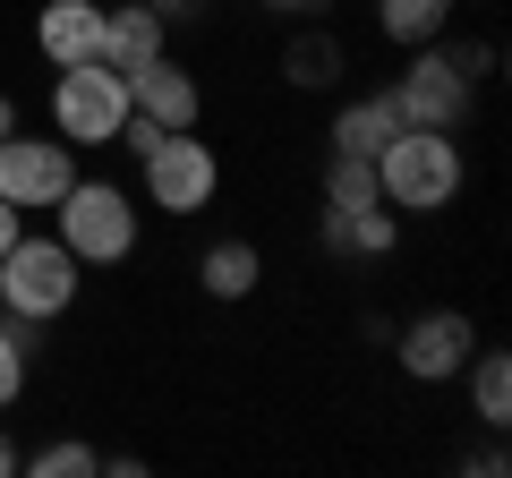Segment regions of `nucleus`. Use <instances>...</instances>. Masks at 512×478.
Returning <instances> with one entry per match:
<instances>
[{"label": "nucleus", "mask_w": 512, "mask_h": 478, "mask_svg": "<svg viewBox=\"0 0 512 478\" xmlns=\"http://www.w3.org/2000/svg\"><path fill=\"white\" fill-rule=\"evenodd\" d=\"M470 180V154H461V129H393L376 146V197L393 214H444Z\"/></svg>", "instance_id": "f257e3e1"}, {"label": "nucleus", "mask_w": 512, "mask_h": 478, "mask_svg": "<svg viewBox=\"0 0 512 478\" xmlns=\"http://www.w3.org/2000/svg\"><path fill=\"white\" fill-rule=\"evenodd\" d=\"M52 239L86 265V274L94 265H128L137 239H146V214H137V197H128L120 180H86V171H77L69 197L52 205Z\"/></svg>", "instance_id": "f03ea898"}, {"label": "nucleus", "mask_w": 512, "mask_h": 478, "mask_svg": "<svg viewBox=\"0 0 512 478\" xmlns=\"http://www.w3.org/2000/svg\"><path fill=\"white\" fill-rule=\"evenodd\" d=\"M77 291H86V265L60 248L52 231H18L9 239V257H0V308H9V325H52V316L77 308Z\"/></svg>", "instance_id": "7ed1b4c3"}, {"label": "nucleus", "mask_w": 512, "mask_h": 478, "mask_svg": "<svg viewBox=\"0 0 512 478\" xmlns=\"http://www.w3.org/2000/svg\"><path fill=\"white\" fill-rule=\"evenodd\" d=\"M128 120V77L111 60H77V69L52 77V137L69 146H111Z\"/></svg>", "instance_id": "20e7f679"}, {"label": "nucleus", "mask_w": 512, "mask_h": 478, "mask_svg": "<svg viewBox=\"0 0 512 478\" xmlns=\"http://www.w3.org/2000/svg\"><path fill=\"white\" fill-rule=\"evenodd\" d=\"M478 103V77L461 69L444 43H419L410 69L393 77V111H402V129H461Z\"/></svg>", "instance_id": "39448f33"}, {"label": "nucleus", "mask_w": 512, "mask_h": 478, "mask_svg": "<svg viewBox=\"0 0 512 478\" xmlns=\"http://www.w3.org/2000/svg\"><path fill=\"white\" fill-rule=\"evenodd\" d=\"M137 171H146V205L154 214H205V205L222 197V154L205 146L197 129H171L154 154H137Z\"/></svg>", "instance_id": "423d86ee"}, {"label": "nucleus", "mask_w": 512, "mask_h": 478, "mask_svg": "<svg viewBox=\"0 0 512 478\" xmlns=\"http://www.w3.org/2000/svg\"><path fill=\"white\" fill-rule=\"evenodd\" d=\"M69 180H77L69 137H26V129L0 137V197L18 205V214H52V205L69 197Z\"/></svg>", "instance_id": "0eeeda50"}, {"label": "nucleus", "mask_w": 512, "mask_h": 478, "mask_svg": "<svg viewBox=\"0 0 512 478\" xmlns=\"http://www.w3.org/2000/svg\"><path fill=\"white\" fill-rule=\"evenodd\" d=\"M470 350H478V325L461 308H419L393 333V368H402L410 385H453V376L470 368Z\"/></svg>", "instance_id": "6e6552de"}, {"label": "nucleus", "mask_w": 512, "mask_h": 478, "mask_svg": "<svg viewBox=\"0 0 512 478\" xmlns=\"http://www.w3.org/2000/svg\"><path fill=\"white\" fill-rule=\"evenodd\" d=\"M35 52L52 69H77V60L103 52V0H43L35 9Z\"/></svg>", "instance_id": "1a4fd4ad"}, {"label": "nucleus", "mask_w": 512, "mask_h": 478, "mask_svg": "<svg viewBox=\"0 0 512 478\" xmlns=\"http://www.w3.org/2000/svg\"><path fill=\"white\" fill-rule=\"evenodd\" d=\"M128 103L146 111V120H163V129H197V120H205V86H197V77H188L171 52L146 60V69L128 77Z\"/></svg>", "instance_id": "9d476101"}, {"label": "nucleus", "mask_w": 512, "mask_h": 478, "mask_svg": "<svg viewBox=\"0 0 512 478\" xmlns=\"http://www.w3.org/2000/svg\"><path fill=\"white\" fill-rule=\"evenodd\" d=\"M163 43H171V26L154 18L146 0H120V9H103V52L94 60H111L120 77H137L146 60H163Z\"/></svg>", "instance_id": "9b49d317"}, {"label": "nucleus", "mask_w": 512, "mask_h": 478, "mask_svg": "<svg viewBox=\"0 0 512 478\" xmlns=\"http://www.w3.org/2000/svg\"><path fill=\"white\" fill-rule=\"evenodd\" d=\"M316 239H325V257H393V248H402V214H393V205H359V214H333V205H325Z\"/></svg>", "instance_id": "f8f14e48"}, {"label": "nucleus", "mask_w": 512, "mask_h": 478, "mask_svg": "<svg viewBox=\"0 0 512 478\" xmlns=\"http://www.w3.org/2000/svg\"><path fill=\"white\" fill-rule=\"evenodd\" d=\"M256 282H265L256 239H214V248L197 257V291H205V299H222V308H231V299H256Z\"/></svg>", "instance_id": "ddd939ff"}, {"label": "nucleus", "mask_w": 512, "mask_h": 478, "mask_svg": "<svg viewBox=\"0 0 512 478\" xmlns=\"http://www.w3.org/2000/svg\"><path fill=\"white\" fill-rule=\"evenodd\" d=\"M282 77H291L299 94H316V86H342V77H350L342 35H333V26H299V35L282 43Z\"/></svg>", "instance_id": "4468645a"}, {"label": "nucleus", "mask_w": 512, "mask_h": 478, "mask_svg": "<svg viewBox=\"0 0 512 478\" xmlns=\"http://www.w3.org/2000/svg\"><path fill=\"white\" fill-rule=\"evenodd\" d=\"M393 129H402V111H393V86H384V94H350V103L333 111V137H325V146H333V154H376Z\"/></svg>", "instance_id": "2eb2a0df"}, {"label": "nucleus", "mask_w": 512, "mask_h": 478, "mask_svg": "<svg viewBox=\"0 0 512 478\" xmlns=\"http://www.w3.org/2000/svg\"><path fill=\"white\" fill-rule=\"evenodd\" d=\"M376 26H384V43L419 52V43H444V26H453V0H376Z\"/></svg>", "instance_id": "dca6fc26"}, {"label": "nucleus", "mask_w": 512, "mask_h": 478, "mask_svg": "<svg viewBox=\"0 0 512 478\" xmlns=\"http://www.w3.org/2000/svg\"><path fill=\"white\" fill-rule=\"evenodd\" d=\"M470 410H478V427H512V359L504 350H470Z\"/></svg>", "instance_id": "f3484780"}, {"label": "nucleus", "mask_w": 512, "mask_h": 478, "mask_svg": "<svg viewBox=\"0 0 512 478\" xmlns=\"http://www.w3.org/2000/svg\"><path fill=\"white\" fill-rule=\"evenodd\" d=\"M325 205H333V214L384 205V197H376V154H333V163H325Z\"/></svg>", "instance_id": "a211bd4d"}, {"label": "nucleus", "mask_w": 512, "mask_h": 478, "mask_svg": "<svg viewBox=\"0 0 512 478\" xmlns=\"http://www.w3.org/2000/svg\"><path fill=\"white\" fill-rule=\"evenodd\" d=\"M18 470H35V478H94L103 453L77 444V436H52V444H35V453H18Z\"/></svg>", "instance_id": "6ab92c4d"}, {"label": "nucleus", "mask_w": 512, "mask_h": 478, "mask_svg": "<svg viewBox=\"0 0 512 478\" xmlns=\"http://www.w3.org/2000/svg\"><path fill=\"white\" fill-rule=\"evenodd\" d=\"M26 376H35L26 325H0V410H18V402H26Z\"/></svg>", "instance_id": "aec40b11"}, {"label": "nucleus", "mask_w": 512, "mask_h": 478, "mask_svg": "<svg viewBox=\"0 0 512 478\" xmlns=\"http://www.w3.org/2000/svg\"><path fill=\"white\" fill-rule=\"evenodd\" d=\"M146 9H154V18H163V26H197L205 9H214V0H146Z\"/></svg>", "instance_id": "412c9836"}, {"label": "nucleus", "mask_w": 512, "mask_h": 478, "mask_svg": "<svg viewBox=\"0 0 512 478\" xmlns=\"http://www.w3.org/2000/svg\"><path fill=\"white\" fill-rule=\"evenodd\" d=\"M265 9H282V18H325L333 0H265Z\"/></svg>", "instance_id": "4be33fe9"}, {"label": "nucleus", "mask_w": 512, "mask_h": 478, "mask_svg": "<svg viewBox=\"0 0 512 478\" xmlns=\"http://www.w3.org/2000/svg\"><path fill=\"white\" fill-rule=\"evenodd\" d=\"M18 231H26V214H18L9 197H0V257H9V239H18Z\"/></svg>", "instance_id": "5701e85b"}, {"label": "nucleus", "mask_w": 512, "mask_h": 478, "mask_svg": "<svg viewBox=\"0 0 512 478\" xmlns=\"http://www.w3.org/2000/svg\"><path fill=\"white\" fill-rule=\"evenodd\" d=\"M0 478H18V444L9 436H0Z\"/></svg>", "instance_id": "b1692460"}, {"label": "nucleus", "mask_w": 512, "mask_h": 478, "mask_svg": "<svg viewBox=\"0 0 512 478\" xmlns=\"http://www.w3.org/2000/svg\"><path fill=\"white\" fill-rule=\"evenodd\" d=\"M9 129H18V103H9V94H0V137H9Z\"/></svg>", "instance_id": "393cba45"}, {"label": "nucleus", "mask_w": 512, "mask_h": 478, "mask_svg": "<svg viewBox=\"0 0 512 478\" xmlns=\"http://www.w3.org/2000/svg\"><path fill=\"white\" fill-rule=\"evenodd\" d=\"M453 9H461V0H453Z\"/></svg>", "instance_id": "a878e982"}]
</instances>
